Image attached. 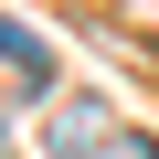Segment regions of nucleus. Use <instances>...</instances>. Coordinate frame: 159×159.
Listing matches in <instances>:
<instances>
[{"mask_svg": "<svg viewBox=\"0 0 159 159\" xmlns=\"http://www.w3.org/2000/svg\"><path fill=\"white\" fill-rule=\"evenodd\" d=\"M0 64H11V74H32V85H43V74H53V53L21 32V21H0Z\"/></svg>", "mask_w": 159, "mask_h": 159, "instance_id": "2", "label": "nucleus"}, {"mask_svg": "<svg viewBox=\"0 0 159 159\" xmlns=\"http://www.w3.org/2000/svg\"><path fill=\"white\" fill-rule=\"evenodd\" d=\"M43 148H53V159H96V148H106V106H96V96H64L53 127H43Z\"/></svg>", "mask_w": 159, "mask_h": 159, "instance_id": "1", "label": "nucleus"}]
</instances>
